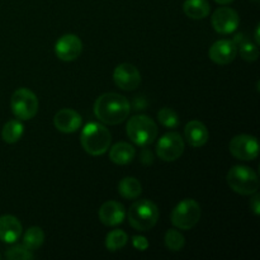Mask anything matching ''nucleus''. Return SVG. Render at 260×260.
Listing matches in <instances>:
<instances>
[{
  "mask_svg": "<svg viewBox=\"0 0 260 260\" xmlns=\"http://www.w3.org/2000/svg\"><path fill=\"white\" fill-rule=\"evenodd\" d=\"M131 104L126 96L117 93H106L98 96L94 103V114L106 124L122 123L128 118Z\"/></svg>",
  "mask_w": 260,
  "mask_h": 260,
  "instance_id": "obj_1",
  "label": "nucleus"
},
{
  "mask_svg": "<svg viewBox=\"0 0 260 260\" xmlns=\"http://www.w3.org/2000/svg\"><path fill=\"white\" fill-rule=\"evenodd\" d=\"M23 124L19 119H12L4 124L2 131V137L7 144H15L20 140L23 135Z\"/></svg>",
  "mask_w": 260,
  "mask_h": 260,
  "instance_id": "obj_22",
  "label": "nucleus"
},
{
  "mask_svg": "<svg viewBox=\"0 0 260 260\" xmlns=\"http://www.w3.org/2000/svg\"><path fill=\"white\" fill-rule=\"evenodd\" d=\"M136 156V150L127 142H118L109 151V159L117 165H127Z\"/></svg>",
  "mask_w": 260,
  "mask_h": 260,
  "instance_id": "obj_18",
  "label": "nucleus"
},
{
  "mask_svg": "<svg viewBox=\"0 0 260 260\" xmlns=\"http://www.w3.org/2000/svg\"><path fill=\"white\" fill-rule=\"evenodd\" d=\"M126 215L129 225L137 231L151 230L159 220V210L156 205L149 200H140L135 202Z\"/></svg>",
  "mask_w": 260,
  "mask_h": 260,
  "instance_id": "obj_3",
  "label": "nucleus"
},
{
  "mask_svg": "<svg viewBox=\"0 0 260 260\" xmlns=\"http://www.w3.org/2000/svg\"><path fill=\"white\" fill-rule=\"evenodd\" d=\"M238 55V47L230 40H220L213 43L208 51L211 60L217 65H229L235 60Z\"/></svg>",
  "mask_w": 260,
  "mask_h": 260,
  "instance_id": "obj_13",
  "label": "nucleus"
},
{
  "mask_svg": "<svg viewBox=\"0 0 260 260\" xmlns=\"http://www.w3.org/2000/svg\"><path fill=\"white\" fill-rule=\"evenodd\" d=\"M164 241L165 246L172 251H180L184 248L185 244L184 236L182 235V233H179L178 230H174V229H170V230L167 231Z\"/></svg>",
  "mask_w": 260,
  "mask_h": 260,
  "instance_id": "obj_25",
  "label": "nucleus"
},
{
  "mask_svg": "<svg viewBox=\"0 0 260 260\" xmlns=\"http://www.w3.org/2000/svg\"><path fill=\"white\" fill-rule=\"evenodd\" d=\"M250 208L255 215H260V196L254 193V197L250 200Z\"/></svg>",
  "mask_w": 260,
  "mask_h": 260,
  "instance_id": "obj_29",
  "label": "nucleus"
},
{
  "mask_svg": "<svg viewBox=\"0 0 260 260\" xmlns=\"http://www.w3.org/2000/svg\"><path fill=\"white\" fill-rule=\"evenodd\" d=\"M230 152L239 160H254L259 154L258 140L250 135H238L229 145Z\"/></svg>",
  "mask_w": 260,
  "mask_h": 260,
  "instance_id": "obj_9",
  "label": "nucleus"
},
{
  "mask_svg": "<svg viewBox=\"0 0 260 260\" xmlns=\"http://www.w3.org/2000/svg\"><path fill=\"white\" fill-rule=\"evenodd\" d=\"M81 116L76 111L70 108L60 109L53 117V124L56 128L63 134H73L81 127Z\"/></svg>",
  "mask_w": 260,
  "mask_h": 260,
  "instance_id": "obj_14",
  "label": "nucleus"
},
{
  "mask_svg": "<svg viewBox=\"0 0 260 260\" xmlns=\"http://www.w3.org/2000/svg\"><path fill=\"white\" fill-rule=\"evenodd\" d=\"M212 27L215 30L221 35H230L235 32L239 27L240 18L236 10L229 7L218 8L212 14Z\"/></svg>",
  "mask_w": 260,
  "mask_h": 260,
  "instance_id": "obj_10",
  "label": "nucleus"
},
{
  "mask_svg": "<svg viewBox=\"0 0 260 260\" xmlns=\"http://www.w3.org/2000/svg\"><path fill=\"white\" fill-rule=\"evenodd\" d=\"M216 3H218V4L221 5H226V4H230V3H233L234 0H215Z\"/></svg>",
  "mask_w": 260,
  "mask_h": 260,
  "instance_id": "obj_30",
  "label": "nucleus"
},
{
  "mask_svg": "<svg viewBox=\"0 0 260 260\" xmlns=\"http://www.w3.org/2000/svg\"><path fill=\"white\" fill-rule=\"evenodd\" d=\"M184 135L185 140L192 147L205 146L208 141V137H210L207 127L200 121H190L189 123H187Z\"/></svg>",
  "mask_w": 260,
  "mask_h": 260,
  "instance_id": "obj_17",
  "label": "nucleus"
},
{
  "mask_svg": "<svg viewBox=\"0 0 260 260\" xmlns=\"http://www.w3.org/2000/svg\"><path fill=\"white\" fill-rule=\"evenodd\" d=\"M127 241H128V236L123 230H112L106 238V248L109 251H117L124 248Z\"/></svg>",
  "mask_w": 260,
  "mask_h": 260,
  "instance_id": "obj_24",
  "label": "nucleus"
},
{
  "mask_svg": "<svg viewBox=\"0 0 260 260\" xmlns=\"http://www.w3.org/2000/svg\"><path fill=\"white\" fill-rule=\"evenodd\" d=\"M233 42L235 43L238 50L240 51V55L244 60L249 61V62H254V61L258 60L259 57L258 45L251 42V41L249 40V38H246L243 33L236 35L235 38L233 40Z\"/></svg>",
  "mask_w": 260,
  "mask_h": 260,
  "instance_id": "obj_19",
  "label": "nucleus"
},
{
  "mask_svg": "<svg viewBox=\"0 0 260 260\" xmlns=\"http://www.w3.org/2000/svg\"><path fill=\"white\" fill-rule=\"evenodd\" d=\"M0 259H2V255H0Z\"/></svg>",
  "mask_w": 260,
  "mask_h": 260,
  "instance_id": "obj_31",
  "label": "nucleus"
},
{
  "mask_svg": "<svg viewBox=\"0 0 260 260\" xmlns=\"http://www.w3.org/2000/svg\"><path fill=\"white\" fill-rule=\"evenodd\" d=\"M22 235V223L12 215L0 217V240L7 244H13Z\"/></svg>",
  "mask_w": 260,
  "mask_h": 260,
  "instance_id": "obj_16",
  "label": "nucleus"
},
{
  "mask_svg": "<svg viewBox=\"0 0 260 260\" xmlns=\"http://www.w3.org/2000/svg\"><path fill=\"white\" fill-rule=\"evenodd\" d=\"M226 182L234 192L243 196H250L258 192L259 178L253 169L244 165H236L229 170Z\"/></svg>",
  "mask_w": 260,
  "mask_h": 260,
  "instance_id": "obj_5",
  "label": "nucleus"
},
{
  "mask_svg": "<svg viewBox=\"0 0 260 260\" xmlns=\"http://www.w3.org/2000/svg\"><path fill=\"white\" fill-rule=\"evenodd\" d=\"M141 183L134 177L123 178L118 184V193L126 200H135L141 194Z\"/></svg>",
  "mask_w": 260,
  "mask_h": 260,
  "instance_id": "obj_21",
  "label": "nucleus"
},
{
  "mask_svg": "<svg viewBox=\"0 0 260 260\" xmlns=\"http://www.w3.org/2000/svg\"><path fill=\"white\" fill-rule=\"evenodd\" d=\"M99 220L106 226H117L126 218V210L116 201H108L99 208Z\"/></svg>",
  "mask_w": 260,
  "mask_h": 260,
  "instance_id": "obj_15",
  "label": "nucleus"
},
{
  "mask_svg": "<svg viewBox=\"0 0 260 260\" xmlns=\"http://www.w3.org/2000/svg\"><path fill=\"white\" fill-rule=\"evenodd\" d=\"M113 80L122 90H135L141 84V74L131 63H121L114 69Z\"/></svg>",
  "mask_w": 260,
  "mask_h": 260,
  "instance_id": "obj_11",
  "label": "nucleus"
},
{
  "mask_svg": "<svg viewBox=\"0 0 260 260\" xmlns=\"http://www.w3.org/2000/svg\"><path fill=\"white\" fill-rule=\"evenodd\" d=\"M184 152V140L178 132H168L156 145V154L164 161H175Z\"/></svg>",
  "mask_w": 260,
  "mask_h": 260,
  "instance_id": "obj_8",
  "label": "nucleus"
},
{
  "mask_svg": "<svg viewBox=\"0 0 260 260\" xmlns=\"http://www.w3.org/2000/svg\"><path fill=\"white\" fill-rule=\"evenodd\" d=\"M83 51V43L81 40L75 35H63L58 38L55 45V53L60 60L74 61L80 56Z\"/></svg>",
  "mask_w": 260,
  "mask_h": 260,
  "instance_id": "obj_12",
  "label": "nucleus"
},
{
  "mask_svg": "<svg viewBox=\"0 0 260 260\" xmlns=\"http://www.w3.org/2000/svg\"><path fill=\"white\" fill-rule=\"evenodd\" d=\"M5 256L10 260H30L33 259V253L27 246L15 245L5 253Z\"/></svg>",
  "mask_w": 260,
  "mask_h": 260,
  "instance_id": "obj_27",
  "label": "nucleus"
},
{
  "mask_svg": "<svg viewBox=\"0 0 260 260\" xmlns=\"http://www.w3.org/2000/svg\"><path fill=\"white\" fill-rule=\"evenodd\" d=\"M45 241V233L38 226H32L27 230V233L23 236V245L27 246L29 250H36L41 248Z\"/></svg>",
  "mask_w": 260,
  "mask_h": 260,
  "instance_id": "obj_23",
  "label": "nucleus"
},
{
  "mask_svg": "<svg viewBox=\"0 0 260 260\" xmlns=\"http://www.w3.org/2000/svg\"><path fill=\"white\" fill-rule=\"evenodd\" d=\"M201 218V206L194 200H183L172 212V223L179 230H190Z\"/></svg>",
  "mask_w": 260,
  "mask_h": 260,
  "instance_id": "obj_6",
  "label": "nucleus"
},
{
  "mask_svg": "<svg viewBox=\"0 0 260 260\" xmlns=\"http://www.w3.org/2000/svg\"><path fill=\"white\" fill-rule=\"evenodd\" d=\"M183 10L192 19H205L210 14L211 5L207 0H185Z\"/></svg>",
  "mask_w": 260,
  "mask_h": 260,
  "instance_id": "obj_20",
  "label": "nucleus"
},
{
  "mask_svg": "<svg viewBox=\"0 0 260 260\" xmlns=\"http://www.w3.org/2000/svg\"><path fill=\"white\" fill-rule=\"evenodd\" d=\"M157 119L167 128H175L180 123L177 112L172 108H168V107H164L157 112Z\"/></svg>",
  "mask_w": 260,
  "mask_h": 260,
  "instance_id": "obj_26",
  "label": "nucleus"
},
{
  "mask_svg": "<svg viewBox=\"0 0 260 260\" xmlns=\"http://www.w3.org/2000/svg\"><path fill=\"white\" fill-rule=\"evenodd\" d=\"M132 244H134L135 248L137 249V250H146L147 248H149V241L146 240V238H144V236H134V239H132Z\"/></svg>",
  "mask_w": 260,
  "mask_h": 260,
  "instance_id": "obj_28",
  "label": "nucleus"
},
{
  "mask_svg": "<svg viewBox=\"0 0 260 260\" xmlns=\"http://www.w3.org/2000/svg\"><path fill=\"white\" fill-rule=\"evenodd\" d=\"M12 112L17 118L22 121L32 119L38 112V99L32 90L20 88L13 93L10 99Z\"/></svg>",
  "mask_w": 260,
  "mask_h": 260,
  "instance_id": "obj_7",
  "label": "nucleus"
},
{
  "mask_svg": "<svg viewBox=\"0 0 260 260\" xmlns=\"http://www.w3.org/2000/svg\"><path fill=\"white\" fill-rule=\"evenodd\" d=\"M128 139L139 146H149L157 136V126L150 117L139 114L128 119L126 126Z\"/></svg>",
  "mask_w": 260,
  "mask_h": 260,
  "instance_id": "obj_4",
  "label": "nucleus"
},
{
  "mask_svg": "<svg viewBox=\"0 0 260 260\" xmlns=\"http://www.w3.org/2000/svg\"><path fill=\"white\" fill-rule=\"evenodd\" d=\"M112 136L106 126L96 122H90L83 128L80 142L83 149L93 156H99L108 151Z\"/></svg>",
  "mask_w": 260,
  "mask_h": 260,
  "instance_id": "obj_2",
  "label": "nucleus"
}]
</instances>
